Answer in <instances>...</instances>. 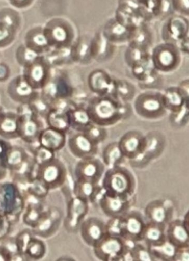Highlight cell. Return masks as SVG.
<instances>
[{
  "instance_id": "6da1fadb",
  "label": "cell",
  "mask_w": 189,
  "mask_h": 261,
  "mask_svg": "<svg viewBox=\"0 0 189 261\" xmlns=\"http://www.w3.org/2000/svg\"><path fill=\"white\" fill-rule=\"evenodd\" d=\"M86 107L92 123L103 127L115 124L124 116V106L111 96H96Z\"/></svg>"
},
{
  "instance_id": "7a4b0ae2",
  "label": "cell",
  "mask_w": 189,
  "mask_h": 261,
  "mask_svg": "<svg viewBox=\"0 0 189 261\" xmlns=\"http://www.w3.org/2000/svg\"><path fill=\"white\" fill-rule=\"evenodd\" d=\"M101 186L106 193L130 199L136 188V181L129 170L120 165L110 168L104 172Z\"/></svg>"
},
{
  "instance_id": "3957f363",
  "label": "cell",
  "mask_w": 189,
  "mask_h": 261,
  "mask_svg": "<svg viewBox=\"0 0 189 261\" xmlns=\"http://www.w3.org/2000/svg\"><path fill=\"white\" fill-rule=\"evenodd\" d=\"M16 113L19 117V139L25 143L35 145L41 130L45 126L43 119L34 111L30 104H20Z\"/></svg>"
},
{
  "instance_id": "277c9868",
  "label": "cell",
  "mask_w": 189,
  "mask_h": 261,
  "mask_svg": "<svg viewBox=\"0 0 189 261\" xmlns=\"http://www.w3.org/2000/svg\"><path fill=\"white\" fill-rule=\"evenodd\" d=\"M115 19L130 29L145 24L153 17L150 12L136 0H119Z\"/></svg>"
},
{
  "instance_id": "5b68a950",
  "label": "cell",
  "mask_w": 189,
  "mask_h": 261,
  "mask_svg": "<svg viewBox=\"0 0 189 261\" xmlns=\"http://www.w3.org/2000/svg\"><path fill=\"white\" fill-rule=\"evenodd\" d=\"M0 197L6 215L15 224L22 217L26 205L22 191L14 182H2L0 184Z\"/></svg>"
},
{
  "instance_id": "8992f818",
  "label": "cell",
  "mask_w": 189,
  "mask_h": 261,
  "mask_svg": "<svg viewBox=\"0 0 189 261\" xmlns=\"http://www.w3.org/2000/svg\"><path fill=\"white\" fill-rule=\"evenodd\" d=\"M36 178L43 182L50 191L57 190L66 184L68 170L65 164L55 158L43 165H37Z\"/></svg>"
},
{
  "instance_id": "52a82bcc",
  "label": "cell",
  "mask_w": 189,
  "mask_h": 261,
  "mask_svg": "<svg viewBox=\"0 0 189 261\" xmlns=\"http://www.w3.org/2000/svg\"><path fill=\"white\" fill-rule=\"evenodd\" d=\"M93 248L95 256L105 261L120 260L130 251L123 238L107 234Z\"/></svg>"
},
{
  "instance_id": "ba28073f",
  "label": "cell",
  "mask_w": 189,
  "mask_h": 261,
  "mask_svg": "<svg viewBox=\"0 0 189 261\" xmlns=\"http://www.w3.org/2000/svg\"><path fill=\"white\" fill-rule=\"evenodd\" d=\"M137 114L147 119H157L163 117L166 109L163 94L156 92H146L140 94L134 103Z\"/></svg>"
},
{
  "instance_id": "9c48e42d",
  "label": "cell",
  "mask_w": 189,
  "mask_h": 261,
  "mask_svg": "<svg viewBox=\"0 0 189 261\" xmlns=\"http://www.w3.org/2000/svg\"><path fill=\"white\" fill-rule=\"evenodd\" d=\"M151 57L154 69L164 72L175 70L181 59L179 49L172 43L165 42L154 48Z\"/></svg>"
},
{
  "instance_id": "30bf717a",
  "label": "cell",
  "mask_w": 189,
  "mask_h": 261,
  "mask_svg": "<svg viewBox=\"0 0 189 261\" xmlns=\"http://www.w3.org/2000/svg\"><path fill=\"white\" fill-rule=\"evenodd\" d=\"M52 68L46 58L40 56L23 68L22 74L33 88L40 92L50 81Z\"/></svg>"
},
{
  "instance_id": "8fae6325",
  "label": "cell",
  "mask_w": 189,
  "mask_h": 261,
  "mask_svg": "<svg viewBox=\"0 0 189 261\" xmlns=\"http://www.w3.org/2000/svg\"><path fill=\"white\" fill-rule=\"evenodd\" d=\"M62 221V214L58 208H45L37 224L31 229L36 237L48 239L57 233Z\"/></svg>"
},
{
  "instance_id": "7c38bea8",
  "label": "cell",
  "mask_w": 189,
  "mask_h": 261,
  "mask_svg": "<svg viewBox=\"0 0 189 261\" xmlns=\"http://www.w3.org/2000/svg\"><path fill=\"white\" fill-rule=\"evenodd\" d=\"M89 211V203L76 196L68 201L67 213L64 224L66 230L70 233L78 231L82 222Z\"/></svg>"
},
{
  "instance_id": "4fadbf2b",
  "label": "cell",
  "mask_w": 189,
  "mask_h": 261,
  "mask_svg": "<svg viewBox=\"0 0 189 261\" xmlns=\"http://www.w3.org/2000/svg\"><path fill=\"white\" fill-rule=\"evenodd\" d=\"M103 162L96 157L79 160L74 169L75 180L99 184L105 172Z\"/></svg>"
},
{
  "instance_id": "5bb4252c",
  "label": "cell",
  "mask_w": 189,
  "mask_h": 261,
  "mask_svg": "<svg viewBox=\"0 0 189 261\" xmlns=\"http://www.w3.org/2000/svg\"><path fill=\"white\" fill-rule=\"evenodd\" d=\"M7 93L14 101L20 104H29L40 94L35 90L23 74L17 75L9 83Z\"/></svg>"
},
{
  "instance_id": "9a60e30c",
  "label": "cell",
  "mask_w": 189,
  "mask_h": 261,
  "mask_svg": "<svg viewBox=\"0 0 189 261\" xmlns=\"http://www.w3.org/2000/svg\"><path fill=\"white\" fill-rule=\"evenodd\" d=\"M67 140L71 153L79 160L96 157L98 145L94 143L85 133L74 132Z\"/></svg>"
},
{
  "instance_id": "2e32d148",
  "label": "cell",
  "mask_w": 189,
  "mask_h": 261,
  "mask_svg": "<svg viewBox=\"0 0 189 261\" xmlns=\"http://www.w3.org/2000/svg\"><path fill=\"white\" fill-rule=\"evenodd\" d=\"M162 36L165 42L177 47L181 40L188 37V20L180 15L170 17L163 26Z\"/></svg>"
},
{
  "instance_id": "e0dca14e",
  "label": "cell",
  "mask_w": 189,
  "mask_h": 261,
  "mask_svg": "<svg viewBox=\"0 0 189 261\" xmlns=\"http://www.w3.org/2000/svg\"><path fill=\"white\" fill-rule=\"evenodd\" d=\"M88 83L90 91L96 96L116 98V81L106 71L101 69L93 71L88 76Z\"/></svg>"
},
{
  "instance_id": "ac0fdd59",
  "label": "cell",
  "mask_w": 189,
  "mask_h": 261,
  "mask_svg": "<svg viewBox=\"0 0 189 261\" xmlns=\"http://www.w3.org/2000/svg\"><path fill=\"white\" fill-rule=\"evenodd\" d=\"M146 143L145 136L131 130L124 134L118 144L124 158L133 162L143 154Z\"/></svg>"
},
{
  "instance_id": "d6986e66",
  "label": "cell",
  "mask_w": 189,
  "mask_h": 261,
  "mask_svg": "<svg viewBox=\"0 0 189 261\" xmlns=\"http://www.w3.org/2000/svg\"><path fill=\"white\" fill-rule=\"evenodd\" d=\"M79 231L82 240L93 248L107 234L106 223L96 217H90L81 224Z\"/></svg>"
},
{
  "instance_id": "ffe728a7",
  "label": "cell",
  "mask_w": 189,
  "mask_h": 261,
  "mask_svg": "<svg viewBox=\"0 0 189 261\" xmlns=\"http://www.w3.org/2000/svg\"><path fill=\"white\" fill-rule=\"evenodd\" d=\"M146 221L141 213L128 212L123 217L122 238L134 243L143 241Z\"/></svg>"
},
{
  "instance_id": "44dd1931",
  "label": "cell",
  "mask_w": 189,
  "mask_h": 261,
  "mask_svg": "<svg viewBox=\"0 0 189 261\" xmlns=\"http://www.w3.org/2000/svg\"><path fill=\"white\" fill-rule=\"evenodd\" d=\"M40 92L42 96L51 103L57 99L70 98L73 89L65 77L60 75L53 76L52 74L50 81Z\"/></svg>"
},
{
  "instance_id": "7402d4cb",
  "label": "cell",
  "mask_w": 189,
  "mask_h": 261,
  "mask_svg": "<svg viewBox=\"0 0 189 261\" xmlns=\"http://www.w3.org/2000/svg\"><path fill=\"white\" fill-rule=\"evenodd\" d=\"M130 201V199L116 197L104 192L98 203L105 215L113 218L123 217L128 213Z\"/></svg>"
},
{
  "instance_id": "603a6c76",
  "label": "cell",
  "mask_w": 189,
  "mask_h": 261,
  "mask_svg": "<svg viewBox=\"0 0 189 261\" xmlns=\"http://www.w3.org/2000/svg\"><path fill=\"white\" fill-rule=\"evenodd\" d=\"M67 140V134L47 126L41 130L37 142L39 145L56 153L66 146Z\"/></svg>"
},
{
  "instance_id": "cb8c5ba5",
  "label": "cell",
  "mask_w": 189,
  "mask_h": 261,
  "mask_svg": "<svg viewBox=\"0 0 189 261\" xmlns=\"http://www.w3.org/2000/svg\"><path fill=\"white\" fill-rule=\"evenodd\" d=\"M73 192L76 197L93 203L98 202L104 190L99 184L75 180Z\"/></svg>"
},
{
  "instance_id": "d4e9b609",
  "label": "cell",
  "mask_w": 189,
  "mask_h": 261,
  "mask_svg": "<svg viewBox=\"0 0 189 261\" xmlns=\"http://www.w3.org/2000/svg\"><path fill=\"white\" fill-rule=\"evenodd\" d=\"M145 148L141 156L133 161L137 163H146L147 161L158 156L163 150L165 139L163 136L158 132H152L145 136Z\"/></svg>"
},
{
  "instance_id": "484cf974",
  "label": "cell",
  "mask_w": 189,
  "mask_h": 261,
  "mask_svg": "<svg viewBox=\"0 0 189 261\" xmlns=\"http://www.w3.org/2000/svg\"><path fill=\"white\" fill-rule=\"evenodd\" d=\"M188 231L183 221L175 220L168 224L165 231L166 238L176 248L188 247Z\"/></svg>"
},
{
  "instance_id": "4316f807",
  "label": "cell",
  "mask_w": 189,
  "mask_h": 261,
  "mask_svg": "<svg viewBox=\"0 0 189 261\" xmlns=\"http://www.w3.org/2000/svg\"><path fill=\"white\" fill-rule=\"evenodd\" d=\"M32 154L24 147L18 145H11L6 157L4 165L11 175L18 171Z\"/></svg>"
},
{
  "instance_id": "83f0119b",
  "label": "cell",
  "mask_w": 189,
  "mask_h": 261,
  "mask_svg": "<svg viewBox=\"0 0 189 261\" xmlns=\"http://www.w3.org/2000/svg\"><path fill=\"white\" fill-rule=\"evenodd\" d=\"M0 137L6 140L19 139V117L16 113L4 111L0 114Z\"/></svg>"
},
{
  "instance_id": "f1b7e54d",
  "label": "cell",
  "mask_w": 189,
  "mask_h": 261,
  "mask_svg": "<svg viewBox=\"0 0 189 261\" xmlns=\"http://www.w3.org/2000/svg\"><path fill=\"white\" fill-rule=\"evenodd\" d=\"M132 30L121 25L113 18L104 25L102 33L105 38L115 44L128 42Z\"/></svg>"
},
{
  "instance_id": "f546056e",
  "label": "cell",
  "mask_w": 189,
  "mask_h": 261,
  "mask_svg": "<svg viewBox=\"0 0 189 261\" xmlns=\"http://www.w3.org/2000/svg\"><path fill=\"white\" fill-rule=\"evenodd\" d=\"M114 44L103 35L99 33L91 42V54L92 59L99 62L106 61L113 55Z\"/></svg>"
},
{
  "instance_id": "4dcf8cb0",
  "label": "cell",
  "mask_w": 189,
  "mask_h": 261,
  "mask_svg": "<svg viewBox=\"0 0 189 261\" xmlns=\"http://www.w3.org/2000/svg\"><path fill=\"white\" fill-rule=\"evenodd\" d=\"M71 129L84 133L93 123L86 107L76 105L68 112Z\"/></svg>"
},
{
  "instance_id": "1f68e13d",
  "label": "cell",
  "mask_w": 189,
  "mask_h": 261,
  "mask_svg": "<svg viewBox=\"0 0 189 261\" xmlns=\"http://www.w3.org/2000/svg\"><path fill=\"white\" fill-rule=\"evenodd\" d=\"M170 208L159 200L151 202L145 210L146 222L166 225L170 220Z\"/></svg>"
},
{
  "instance_id": "d6a6232c",
  "label": "cell",
  "mask_w": 189,
  "mask_h": 261,
  "mask_svg": "<svg viewBox=\"0 0 189 261\" xmlns=\"http://www.w3.org/2000/svg\"><path fill=\"white\" fill-rule=\"evenodd\" d=\"M163 99L166 110L172 113L179 112L186 104H188V98L182 93L179 88H170L163 94Z\"/></svg>"
},
{
  "instance_id": "836d02e7",
  "label": "cell",
  "mask_w": 189,
  "mask_h": 261,
  "mask_svg": "<svg viewBox=\"0 0 189 261\" xmlns=\"http://www.w3.org/2000/svg\"><path fill=\"white\" fill-rule=\"evenodd\" d=\"M152 35L151 31L145 24L134 28L128 41L129 46L139 48L145 51L151 46Z\"/></svg>"
},
{
  "instance_id": "e575fe53",
  "label": "cell",
  "mask_w": 189,
  "mask_h": 261,
  "mask_svg": "<svg viewBox=\"0 0 189 261\" xmlns=\"http://www.w3.org/2000/svg\"><path fill=\"white\" fill-rule=\"evenodd\" d=\"M45 208L43 201L33 200L26 202L21 217L23 223L30 228H33L37 224Z\"/></svg>"
},
{
  "instance_id": "d590c367",
  "label": "cell",
  "mask_w": 189,
  "mask_h": 261,
  "mask_svg": "<svg viewBox=\"0 0 189 261\" xmlns=\"http://www.w3.org/2000/svg\"><path fill=\"white\" fill-rule=\"evenodd\" d=\"M45 120L47 126L61 130L68 135L71 129L68 113L51 108Z\"/></svg>"
},
{
  "instance_id": "8d00e7d4",
  "label": "cell",
  "mask_w": 189,
  "mask_h": 261,
  "mask_svg": "<svg viewBox=\"0 0 189 261\" xmlns=\"http://www.w3.org/2000/svg\"><path fill=\"white\" fill-rule=\"evenodd\" d=\"M166 226L150 222H146L143 239L147 246L161 243L165 240Z\"/></svg>"
},
{
  "instance_id": "74e56055",
  "label": "cell",
  "mask_w": 189,
  "mask_h": 261,
  "mask_svg": "<svg viewBox=\"0 0 189 261\" xmlns=\"http://www.w3.org/2000/svg\"><path fill=\"white\" fill-rule=\"evenodd\" d=\"M147 246L154 259L157 258L162 260H175L177 248L168 241L167 238L161 243Z\"/></svg>"
},
{
  "instance_id": "f35d334b",
  "label": "cell",
  "mask_w": 189,
  "mask_h": 261,
  "mask_svg": "<svg viewBox=\"0 0 189 261\" xmlns=\"http://www.w3.org/2000/svg\"><path fill=\"white\" fill-rule=\"evenodd\" d=\"M124 159L118 142L110 143L103 149L102 162L106 166L112 168L120 165Z\"/></svg>"
},
{
  "instance_id": "ab89813d",
  "label": "cell",
  "mask_w": 189,
  "mask_h": 261,
  "mask_svg": "<svg viewBox=\"0 0 189 261\" xmlns=\"http://www.w3.org/2000/svg\"><path fill=\"white\" fill-rule=\"evenodd\" d=\"M46 244L41 238L34 236L26 248L25 258L26 260H38L43 259L47 253Z\"/></svg>"
},
{
  "instance_id": "60d3db41",
  "label": "cell",
  "mask_w": 189,
  "mask_h": 261,
  "mask_svg": "<svg viewBox=\"0 0 189 261\" xmlns=\"http://www.w3.org/2000/svg\"><path fill=\"white\" fill-rule=\"evenodd\" d=\"M73 61L83 64L89 63L92 59L91 54V43L81 40L71 48Z\"/></svg>"
},
{
  "instance_id": "b9f144b4",
  "label": "cell",
  "mask_w": 189,
  "mask_h": 261,
  "mask_svg": "<svg viewBox=\"0 0 189 261\" xmlns=\"http://www.w3.org/2000/svg\"><path fill=\"white\" fill-rule=\"evenodd\" d=\"M135 95V88L130 83L124 81H116V96L121 101H130Z\"/></svg>"
},
{
  "instance_id": "7bdbcfd3",
  "label": "cell",
  "mask_w": 189,
  "mask_h": 261,
  "mask_svg": "<svg viewBox=\"0 0 189 261\" xmlns=\"http://www.w3.org/2000/svg\"><path fill=\"white\" fill-rule=\"evenodd\" d=\"M25 187L26 188L20 190L32 195L41 200H44L47 197L50 191L43 182L37 178L31 181Z\"/></svg>"
},
{
  "instance_id": "ee69618b",
  "label": "cell",
  "mask_w": 189,
  "mask_h": 261,
  "mask_svg": "<svg viewBox=\"0 0 189 261\" xmlns=\"http://www.w3.org/2000/svg\"><path fill=\"white\" fill-rule=\"evenodd\" d=\"M55 152L39 145L34 146L31 150V154L35 164L39 166L50 161L56 158Z\"/></svg>"
},
{
  "instance_id": "f6af8a7d",
  "label": "cell",
  "mask_w": 189,
  "mask_h": 261,
  "mask_svg": "<svg viewBox=\"0 0 189 261\" xmlns=\"http://www.w3.org/2000/svg\"><path fill=\"white\" fill-rule=\"evenodd\" d=\"M34 236V234H33L32 229L31 228H29L23 229L22 231H20L14 237L17 252L20 255L24 256V258L28 246Z\"/></svg>"
},
{
  "instance_id": "bcb514c9",
  "label": "cell",
  "mask_w": 189,
  "mask_h": 261,
  "mask_svg": "<svg viewBox=\"0 0 189 261\" xmlns=\"http://www.w3.org/2000/svg\"><path fill=\"white\" fill-rule=\"evenodd\" d=\"M149 56L150 55L148 51L129 46L125 54V59L129 66L132 68L134 65Z\"/></svg>"
},
{
  "instance_id": "7dc6e473",
  "label": "cell",
  "mask_w": 189,
  "mask_h": 261,
  "mask_svg": "<svg viewBox=\"0 0 189 261\" xmlns=\"http://www.w3.org/2000/svg\"><path fill=\"white\" fill-rule=\"evenodd\" d=\"M84 133L98 145L106 139L107 135L106 129L103 127L93 123Z\"/></svg>"
},
{
  "instance_id": "c3c4849f",
  "label": "cell",
  "mask_w": 189,
  "mask_h": 261,
  "mask_svg": "<svg viewBox=\"0 0 189 261\" xmlns=\"http://www.w3.org/2000/svg\"><path fill=\"white\" fill-rule=\"evenodd\" d=\"M129 254L131 258L134 260H152L154 259L149 248L137 243L130 250Z\"/></svg>"
},
{
  "instance_id": "681fc988",
  "label": "cell",
  "mask_w": 189,
  "mask_h": 261,
  "mask_svg": "<svg viewBox=\"0 0 189 261\" xmlns=\"http://www.w3.org/2000/svg\"><path fill=\"white\" fill-rule=\"evenodd\" d=\"M106 233L109 235L122 237L123 217H113L106 224Z\"/></svg>"
},
{
  "instance_id": "f907efd6",
  "label": "cell",
  "mask_w": 189,
  "mask_h": 261,
  "mask_svg": "<svg viewBox=\"0 0 189 261\" xmlns=\"http://www.w3.org/2000/svg\"><path fill=\"white\" fill-rule=\"evenodd\" d=\"M20 51L17 55V61L23 68L32 63L40 56L36 52L28 48Z\"/></svg>"
},
{
  "instance_id": "816d5d0a",
  "label": "cell",
  "mask_w": 189,
  "mask_h": 261,
  "mask_svg": "<svg viewBox=\"0 0 189 261\" xmlns=\"http://www.w3.org/2000/svg\"><path fill=\"white\" fill-rule=\"evenodd\" d=\"M175 12L180 15L188 16V0H172Z\"/></svg>"
},
{
  "instance_id": "f5cc1de1",
  "label": "cell",
  "mask_w": 189,
  "mask_h": 261,
  "mask_svg": "<svg viewBox=\"0 0 189 261\" xmlns=\"http://www.w3.org/2000/svg\"><path fill=\"white\" fill-rule=\"evenodd\" d=\"M11 144L0 137V164L4 165L8 152L11 146Z\"/></svg>"
},
{
  "instance_id": "db71d44e",
  "label": "cell",
  "mask_w": 189,
  "mask_h": 261,
  "mask_svg": "<svg viewBox=\"0 0 189 261\" xmlns=\"http://www.w3.org/2000/svg\"><path fill=\"white\" fill-rule=\"evenodd\" d=\"M10 69L6 64L0 63V82L7 81L10 76Z\"/></svg>"
},
{
  "instance_id": "11a10c76",
  "label": "cell",
  "mask_w": 189,
  "mask_h": 261,
  "mask_svg": "<svg viewBox=\"0 0 189 261\" xmlns=\"http://www.w3.org/2000/svg\"><path fill=\"white\" fill-rule=\"evenodd\" d=\"M175 260H188V247L177 248Z\"/></svg>"
},
{
  "instance_id": "9f6ffc18",
  "label": "cell",
  "mask_w": 189,
  "mask_h": 261,
  "mask_svg": "<svg viewBox=\"0 0 189 261\" xmlns=\"http://www.w3.org/2000/svg\"><path fill=\"white\" fill-rule=\"evenodd\" d=\"M13 255L3 244H0V261H12Z\"/></svg>"
},
{
  "instance_id": "6f0895ef",
  "label": "cell",
  "mask_w": 189,
  "mask_h": 261,
  "mask_svg": "<svg viewBox=\"0 0 189 261\" xmlns=\"http://www.w3.org/2000/svg\"><path fill=\"white\" fill-rule=\"evenodd\" d=\"M9 171L3 165L0 164V184L7 178Z\"/></svg>"
},
{
  "instance_id": "680465c9",
  "label": "cell",
  "mask_w": 189,
  "mask_h": 261,
  "mask_svg": "<svg viewBox=\"0 0 189 261\" xmlns=\"http://www.w3.org/2000/svg\"><path fill=\"white\" fill-rule=\"evenodd\" d=\"M136 1L148 9L152 0H136Z\"/></svg>"
},
{
  "instance_id": "91938a15",
  "label": "cell",
  "mask_w": 189,
  "mask_h": 261,
  "mask_svg": "<svg viewBox=\"0 0 189 261\" xmlns=\"http://www.w3.org/2000/svg\"><path fill=\"white\" fill-rule=\"evenodd\" d=\"M0 214H4L6 215L5 212L4 204L1 197H0Z\"/></svg>"
}]
</instances>
